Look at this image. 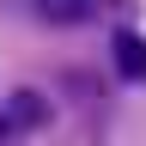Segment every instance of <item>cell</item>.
<instances>
[{
  "label": "cell",
  "mask_w": 146,
  "mask_h": 146,
  "mask_svg": "<svg viewBox=\"0 0 146 146\" xmlns=\"http://www.w3.org/2000/svg\"><path fill=\"white\" fill-rule=\"evenodd\" d=\"M110 61H116V73L128 85H146V43L134 31H116V43H110Z\"/></svg>",
  "instance_id": "2"
},
{
  "label": "cell",
  "mask_w": 146,
  "mask_h": 146,
  "mask_svg": "<svg viewBox=\"0 0 146 146\" xmlns=\"http://www.w3.org/2000/svg\"><path fill=\"white\" fill-rule=\"evenodd\" d=\"M110 6H116V0H36V12L55 18V25H85V18H98Z\"/></svg>",
  "instance_id": "3"
},
{
  "label": "cell",
  "mask_w": 146,
  "mask_h": 146,
  "mask_svg": "<svg viewBox=\"0 0 146 146\" xmlns=\"http://www.w3.org/2000/svg\"><path fill=\"white\" fill-rule=\"evenodd\" d=\"M49 98L43 91H31V85H18V91H6V98H0V134L6 140H25V134H43L49 128Z\"/></svg>",
  "instance_id": "1"
}]
</instances>
